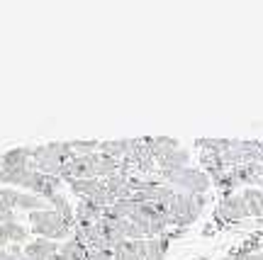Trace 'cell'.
<instances>
[{
	"label": "cell",
	"mask_w": 263,
	"mask_h": 260,
	"mask_svg": "<svg viewBox=\"0 0 263 260\" xmlns=\"http://www.w3.org/2000/svg\"><path fill=\"white\" fill-rule=\"evenodd\" d=\"M195 260H202V258H195Z\"/></svg>",
	"instance_id": "10"
},
{
	"label": "cell",
	"mask_w": 263,
	"mask_h": 260,
	"mask_svg": "<svg viewBox=\"0 0 263 260\" xmlns=\"http://www.w3.org/2000/svg\"><path fill=\"white\" fill-rule=\"evenodd\" d=\"M207 205V197L205 195H188V192H176L171 197L168 214H171V222L176 229H185L190 224L195 222L197 216L202 214V207Z\"/></svg>",
	"instance_id": "2"
},
{
	"label": "cell",
	"mask_w": 263,
	"mask_h": 260,
	"mask_svg": "<svg viewBox=\"0 0 263 260\" xmlns=\"http://www.w3.org/2000/svg\"><path fill=\"white\" fill-rule=\"evenodd\" d=\"M73 216H76V226H95L103 219V209L95 207L90 199H81L78 207L73 209Z\"/></svg>",
	"instance_id": "5"
},
{
	"label": "cell",
	"mask_w": 263,
	"mask_h": 260,
	"mask_svg": "<svg viewBox=\"0 0 263 260\" xmlns=\"http://www.w3.org/2000/svg\"><path fill=\"white\" fill-rule=\"evenodd\" d=\"M244 199H246V207H249L251 216H258L263 224V190L261 187H246Z\"/></svg>",
	"instance_id": "7"
},
{
	"label": "cell",
	"mask_w": 263,
	"mask_h": 260,
	"mask_svg": "<svg viewBox=\"0 0 263 260\" xmlns=\"http://www.w3.org/2000/svg\"><path fill=\"white\" fill-rule=\"evenodd\" d=\"M25 255H27L29 260H57L59 246L54 241H47V238H37V241L27 243Z\"/></svg>",
	"instance_id": "4"
},
{
	"label": "cell",
	"mask_w": 263,
	"mask_h": 260,
	"mask_svg": "<svg viewBox=\"0 0 263 260\" xmlns=\"http://www.w3.org/2000/svg\"><path fill=\"white\" fill-rule=\"evenodd\" d=\"M66 183H68V187H71L81 199H88L98 187L103 185V180H98V177H93V180H66Z\"/></svg>",
	"instance_id": "8"
},
{
	"label": "cell",
	"mask_w": 263,
	"mask_h": 260,
	"mask_svg": "<svg viewBox=\"0 0 263 260\" xmlns=\"http://www.w3.org/2000/svg\"><path fill=\"white\" fill-rule=\"evenodd\" d=\"M0 260H15L12 255H10L8 248H0Z\"/></svg>",
	"instance_id": "9"
},
{
	"label": "cell",
	"mask_w": 263,
	"mask_h": 260,
	"mask_svg": "<svg viewBox=\"0 0 263 260\" xmlns=\"http://www.w3.org/2000/svg\"><path fill=\"white\" fill-rule=\"evenodd\" d=\"M112 253H115V260H146V238H141V241H124Z\"/></svg>",
	"instance_id": "6"
},
{
	"label": "cell",
	"mask_w": 263,
	"mask_h": 260,
	"mask_svg": "<svg viewBox=\"0 0 263 260\" xmlns=\"http://www.w3.org/2000/svg\"><path fill=\"white\" fill-rule=\"evenodd\" d=\"M251 216L249 207H246V199L244 195H227L219 205H217V222H229V224H236Z\"/></svg>",
	"instance_id": "3"
},
{
	"label": "cell",
	"mask_w": 263,
	"mask_h": 260,
	"mask_svg": "<svg viewBox=\"0 0 263 260\" xmlns=\"http://www.w3.org/2000/svg\"><path fill=\"white\" fill-rule=\"evenodd\" d=\"M29 224H32V231L39 233V238H47V241H66V238H73L76 226L64 222L54 209L29 212Z\"/></svg>",
	"instance_id": "1"
}]
</instances>
